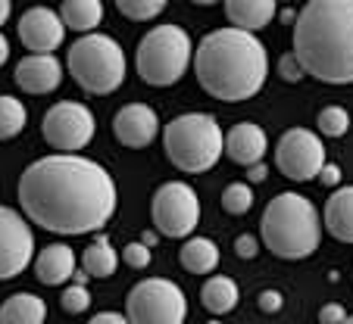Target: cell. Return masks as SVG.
Masks as SVG:
<instances>
[{"label": "cell", "instance_id": "5", "mask_svg": "<svg viewBox=\"0 0 353 324\" xmlns=\"http://www.w3.org/2000/svg\"><path fill=\"white\" fill-rule=\"evenodd\" d=\"M163 147L175 169L188 175L210 172L225 153V134L207 113H188L163 128Z\"/></svg>", "mask_w": 353, "mask_h": 324}, {"label": "cell", "instance_id": "41", "mask_svg": "<svg viewBox=\"0 0 353 324\" xmlns=\"http://www.w3.org/2000/svg\"><path fill=\"white\" fill-rule=\"evenodd\" d=\"M294 19H297V10H281V22H288V25H294Z\"/></svg>", "mask_w": 353, "mask_h": 324}, {"label": "cell", "instance_id": "8", "mask_svg": "<svg viewBox=\"0 0 353 324\" xmlns=\"http://www.w3.org/2000/svg\"><path fill=\"white\" fill-rule=\"evenodd\" d=\"M125 318L132 324H185L188 296L169 278H147L132 287L125 299Z\"/></svg>", "mask_w": 353, "mask_h": 324}, {"label": "cell", "instance_id": "18", "mask_svg": "<svg viewBox=\"0 0 353 324\" xmlns=\"http://www.w3.org/2000/svg\"><path fill=\"white\" fill-rule=\"evenodd\" d=\"M275 13H279L275 0H225V16L232 28L247 34L266 28L275 19Z\"/></svg>", "mask_w": 353, "mask_h": 324}, {"label": "cell", "instance_id": "6", "mask_svg": "<svg viewBox=\"0 0 353 324\" xmlns=\"http://www.w3.org/2000/svg\"><path fill=\"white\" fill-rule=\"evenodd\" d=\"M69 75L75 78V85L88 94L107 97V94L119 91L125 81V50L119 47V41L107 38V34H85L79 38L66 53Z\"/></svg>", "mask_w": 353, "mask_h": 324}, {"label": "cell", "instance_id": "2", "mask_svg": "<svg viewBox=\"0 0 353 324\" xmlns=\"http://www.w3.org/2000/svg\"><path fill=\"white\" fill-rule=\"evenodd\" d=\"M191 66L210 97L241 103L263 91L269 78V53L254 34L238 28H216L207 38H200Z\"/></svg>", "mask_w": 353, "mask_h": 324}, {"label": "cell", "instance_id": "30", "mask_svg": "<svg viewBox=\"0 0 353 324\" xmlns=\"http://www.w3.org/2000/svg\"><path fill=\"white\" fill-rule=\"evenodd\" d=\"M279 75L288 81V85H297V81L303 78L307 72H303V66L297 63V56H294V53H285V56L279 60Z\"/></svg>", "mask_w": 353, "mask_h": 324}, {"label": "cell", "instance_id": "21", "mask_svg": "<svg viewBox=\"0 0 353 324\" xmlns=\"http://www.w3.org/2000/svg\"><path fill=\"white\" fill-rule=\"evenodd\" d=\"M179 262H181V268L191 274H210V272H216V265H219V246L207 237H191L181 246Z\"/></svg>", "mask_w": 353, "mask_h": 324}, {"label": "cell", "instance_id": "34", "mask_svg": "<svg viewBox=\"0 0 353 324\" xmlns=\"http://www.w3.org/2000/svg\"><path fill=\"white\" fill-rule=\"evenodd\" d=\"M344 318H347V312L341 303H325L319 309V324H344Z\"/></svg>", "mask_w": 353, "mask_h": 324}, {"label": "cell", "instance_id": "28", "mask_svg": "<svg viewBox=\"0 0 353 324\" xmlns=\"http://www.w3.org/2000/svg\"><path fill=\"white\" fill-rule=\"evenodd\" d=\"M116 10L132 22H150L154 16H160L166 10V0H119Z\"/></svg>", "mask_w": 353, "mask_h": 324}, {"label": "cell", "instance_id": "35", "mask_svg": "<svg viewBox=\"0 0 353 324\" xmlns=\"http://www.w3.org/2000/svg\"><path fill=\"white\" fill-rule=\"evenodd\" d=\"M319 181L325 187H338L341 184V169L332 166V162H325V166H322V172H319Z\"/></svg>", "mask_w": 353, "mask_h": 324}, {"label": "cell", "instance_id": "36", "mask_svg": "<svg viewBox=\"0 0 353 324\" xmlns=\"http://www.w3.org/2000/svg\"><path fill=\"white\" fill-rule=\"evenodd\" d=\"M88 324H132V321L125 315H119V312H97Z\"/></svg>", "mask_w": 353, "mask_h": 324}, {"label": "cell", "instance_id": "17", "mask_svg": "<svg viewBox=\"0 0 353 324\" xmlns=\"http://www.w3.org/2000/svg\"><path fill=\"white\" fill-rule=\"evenodd\" d=\"M32 265H34V274H38L41 284L57 287V284H66L75 274V252L66 244H50L34 256Z\"/></svg>", "mask_w": 353, "mask_h": 324}, {"label": "cell", "instance_id": "37", "mask_svg": "<svg viewBox=\"0 0 353 324\" xmlns=\"http://www.w3.org/2000/svg\"><path fill=\"white\" fill-rule=\"evenodd\" d=\"M247 175H250V181H247V184H260V181H266V175H269L266 162H256V166H250V169H247Z\"/></svg>", "mask_w": 353, "mask_h": 324}, {"label": "cell", "instance_id": "11", "mask_svg": "<svg viewBox=\"0 0 353 324\" xmlns=\"http://www.w3.org/2000/svg\"><path fill=\"white\" fill-rule=\"evenodd\" d=\"M275 166L291 181H313L325 166V144L310 128H288L275 147Z\"/></svg>", "mask_w": 353, "mask_h": 324}, {"label": "cell", "instance_id": "14", "mask_svg": "<svg viewBox=\"0 0 353 324\" xmlns=\"http://www.w3.org/2000/svg\"><path fill=\"white\" fill-rule=\"evenodd\" d=\"M113 131L119 138V144L132 147V150H144L160 134V116H157L154 106H147V103H128L116 113Z\"/></svg>", "mask_w": 353, "mask_h": 324}, {"label": "cell", "instance_id": "1", "mask_svg": "<svg viewBox=\"0 0 353 324\" xmlns=\"http://www.w3.org/2000/svg\"><path fill=\"white\" fill-rule=\"evenodd\" d=\"M116 181L88 156L34 159L19 178V206L26 219L50 234L100 231L116 212Z\"/></svg>", "mask_w": 353, "mask_h": 324}, {"label": "cell", "instance_id": "38", "mask_svg": "<svg viewBox=\"0 0 353 324\" xmlns=\"http://www.w3.org/2000/svg\"><path fill=\"white\" fill-rule=\"evenodd\" d=\"M157 240H160V237H157V231H144V234H141V244H144L147 250H154Z\"/></svg>", "mask_w": 353, "mask_h": 324}, {"label": "cell", "instance_id": "9", "mask_svg": "<svg viewBox=\"0 0 353 324\" xmlns=\"http://www.w3.org/2000/svg\"><path fill=\"white\" fill-rule=\"evenodd\" d=\"M150 212L163 237H191L200 222V197L185 181H166L157 187Z\"/></svg>", "mask_w": 353, "mask_h": 324}, {"label": "cell", "instance_id": "27", "mask_svg": "<svg viewBox=\"0 0 353 324\" xmlns=\"http://www.w3.org/2000/svg\"><path fill=\"white\" fill-rule=\"evenodd\" d=\"M316 125H319V131L325 138H344L350 131V113L344 106H325L319 113V119H316Z\"/></svg>", "mask_w": 353, "mask_h": 324}, {"label": "cell", "instance_id": "23", "mask_svg": "<svg viewBox=\"0 0 353 324\" xmlns=\"http://www.w3.org/2000/svg\"><path fill=\"white\" fill-rule=\"evenodd\" d=\"M200 299H203L207 312H213V315H228V312L238 305L241 293H238V284H234L232 278L213 274V278L203 284V290H200Z\"/></svg>", "mask_w": 353, "mask_h": 324}, {"label": "cell", "instance_id": "24", "mask_svg": "<svg viewBox=\"0 0 353 324\" xmlns=\"http://www.w3.org/2000/svg\"><path fill=\"white\" fill-rule=\"evenodd\" d=\"M81 268L88 278H113L119 268V252L113 250L107 237H97L85 252H81Z\"/></svg>", "mask_w": 353, "mask_h": 324}, {"label": "cell", "instance_id": "40", "mask_svg": "<svg viewBox=\"0 0 353 324\" xmlns=\"http://www.w3.org/2000/svg\"><path fill=\"white\" fill-rule=\"evenodd\" d=\"M10 13H13V7H10V0H0V25L10 19Z\"/></svg>", "mask_w": 353, "mask_h": 324}, {"label": "cell", "instance_id": "3", "mask_svg": "<svg viewBox=\"0 0 353 324\" xmlns=\"http://www.w3.org/2000/svg\"><path fill=\"white\" fill-rule=\"evenodd\" d=\"M294 56L325 85L353 81V0H310L294 19Z\"/></svg>", "mask_w": 353, "mask_h": 324}, {"label": "cell", "instance_id": "10", "mask_svg": "<svg viewBox=\"0 0 353 324\" xmlns=\"http://www.w3.org/2000/svg\"><path fill=\"white\" fill-rule=\"evenodd\" d=\"M94 113L85 103H75V100H60L57 106H50L44 113V122H41V134L57 153H66V156H75L81 153L94 138Z\"/></svg>", "mask_w": 353, "mask_h": 324}, {"label": "cell", "instance_id": "15", "mask_svg": "<svg viewBox=\"0 0 353 324\" xmlns=\"http://www.w3.org/2000/svg\"><path fill=\"white\" fill-rule=\"evenodd\" d=\"M63 81V63L57 56H41V53H28L22 56V63L16 66V85L26 94H50L57 91Z\"/></svg>", "mask_w": 353, "mask_h": 324}, {"label": "cell", "instance_id": "42", "mask_svg": "<svg viewBox=\"0 0 353 324\" xmlns=\"http://www.w3.org/2000/svg\"><path fill=\"white\" fill-rule=\"evenodd\" d=\"M344 324H353V315H347V318H344Z\"/></svg>", "mask_w": 353, "mask_h": 324}, {"label": "cell", "instance_id": "19", "mask_svg": "<svg viewBox=\"0 0 353 324\" xmlns=\"http://www.w3.org/2000/svg\"><path fill=\"white\" fill-rule=\"evenodd\" d=\"M325 231L341 244H353V187H338L328 197L325 212H322Z\"/></svg>", "mask_w": 353, "mask_h": 324}, {"label": "cell", "instance_id": "4", "mask_svg": "<svg viewBox=\"0 0 353 324\" xmlns=\"http://www.w3.org/2000/svg\"><path fill=\"white\" fill-rule=\"evenodd\" d=\"M260 237L279 259H307L319 250L322 215L313 199L300 193H279L263 212Z\"/></svg>", "mask_w": 353, "mask_h": 324}, {"label": "cell", "instance_id": "7", "mask_svg": "<svg viewBox=\"0 0 353 324\" xmlns=\"http://www.w3.org/2000/svg\"><path fill=\"white\" fill-rule=\"evenodd\" d=\"M194 60L191 34L179 25H157L141 38L138 53H134V66L138 75L154 87L175 85L185 78L188 66Z\"/></svg>", "mask_w": 353, "mask_h": 324}, {"label": "cell", "instance_id": "31", "mask_svg": "<svg viewBox=\"0 0 353 324\" xmlns=\"http://www.w3.org/2000/svg\"><path fill=\"white\" fill-rule=\"evenodd\" d=\"M122 259H125L132 268H147V265H150V250L138 240V244H128L125 250H122Z\"/></svg>", "mask_w": 353, "mask_h": 324}, {"label": "cell", "instance_id": "22", "mask_svg": "<svg viewBox=\"0 0 353 324\" xmlns=\"http://www.w3.org/2000/svg\"><path fill=\"white\" fill-rule=\"evenodd\" d=\"M57 13H60V19L66 28L94 34V28H97L100 19H103V3H100V0H66Z\"/></svg>", "mask_w": 353, "mask_h": 324}, {"label": "cell", "instance_id": "13", "mask_svg": "<svg viewBox=\"0 0 353 324\" xmlns=\"http://www.w3.org/2000/svg\"><path fill=\"white\" fill-rule=\"evenodd\" d=\"M16 32H19L22 44L32 53H41V56H54V50L66 41V25H63L60 13L50 7L26 10V16L19 19Z\"/></svg>", "mask_w": 353, "mask_h": 324}, {"label": "cell", "instance_id": "12", "mask_svg": "<svg viewBox=\"0 0 353 324\" xmlns=\"http://www.w3.org/2000/svg\"><path fill=\"white\" fill-rule=\"evenodd\" d=\"M34 262V234L26 215L0 206V281L19 278Z\"/></svg>", "mask_w": 353, "mask_h": 324}, {"label": "cell", "instance_id": "25", "mask_svg": "<svg viewBox=\"0 0 353 324\" xmlns=\"http://www.w3.org/2000/svg\"><path fill=\"white\" fill-rule=\"evenodd\" d=\"M28 125V109L19 97L0 94V140H13Z\"/></svg>", "mask_w": 353, "mask_h": 324}, {"label": "cell", "instance_id": "20", "mask_svg": "<svg viewBox=\"0 0 353 324\" xmlns=\"http://www.w3.org/2000/svg\"><path fill=\"white\" fill-rule=\"evenodd\" d=\"M47 303L34 293H16L0 305V324H44Z\"/></svg>", "mask_w": 353, "mask_h": 324}, {"label": "cell", "instance_id": "16", "mask_svg": "<svg viewBox=\"0 0 353 324\" xmlns=\"http://www.w3.org/2000/svg\"><path fill=\"white\" fill-rule=\"evenodd\" d=\"M266 150H269V138H266V131H263L256 122H238V125L225 134L228 159L238 162V166H244V169L263 162Z\"/></svg>", "mask_w": 353, "mask_h": 324}, {"label": "cell", "instance_id": "26", "mask_svg": "<svg viewBox=\"0 0 353 324\" xmlns=\"http://www.w3.org/2000/svg\"><path fill=\"white\" fill-rule=\"evenodd\" d=\"M254 206V187L247 184V181H232L222 193V209L228 215H247Z\"/></svg>", "mask_w": 353, "mask_h": 324}, {"label": "cell", "instance_id": "32", "mask_svg": "<svg viewBox=\"0 0 353 324\" xmlns=\"http://www.w3.org/2000/svg\"><path fill=\"white\" fill-rule=\"evenodd\" d=\"M256 305H260V312H266V315H275V312H281V305H285V296H281L279 290H263L260 296H256Z\"/></svg>", "mask_w": 353, "mask_h": 324}, {"label": "cell", "instance_id": "39", "mask_svg": "<svg viewBox=\"0 0 353 324\" xmlns=\"http://www.w3.org/2000/svg\"><path fill=\"white\" fill-rule=\"evenodd\" d=\"M7 60H10V41L0 34V66H3Z\"/></svg>", "mask_w": 353, "mask_h": 324}, {"label": "cell", "instance_id": "29", "mask_svg": "<svg viewBox=\"0 0 353 324\" xmlns=\"http://www.w3.org/2000/svg\"><path fill=\"white\" fill-rule=\"evenodd\" d=\"M60 305H63V312H69V315H81V312L91 309V293H88V287L72 284L63 290Z\"/></svg>", "mask_w": 353, "mask_h": 324}, {"label": "cell", "instance_id": "33", "mask_svg": "<svg viewBox=\"0 0 353 324\" xmlns=\"http://www.w3.org/2000/svg\"><path fill=\"white\" fill-rule=\"evenodd\" d=\"M234 252H238L241 259H254L256 252H260V240H256L254 234H238V237H234Z\"/></svg>", "mask_w": 353, "mask_h": 324}, {"label": "cell", "instance_id": "43", "mask_svg": "<svg viewBox=\"0 0 353 324\" xmlns=\"http://www.w3.org/2000/svg\"><path fill=\"white\" fill-rule=\"evenodd\" d=\"M210 324H216V321H210Z\"/></svg>", "mask_w": 353, "mask_h": 324}]
</instances>
